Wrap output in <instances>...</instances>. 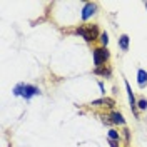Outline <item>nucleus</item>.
I'll list each match as a JSON object with an SVG mask.
<instances>
[{
	"mask_svg": "<svg viewBox=\"0 0 147 147\" xmlns=\"http://www.w3.org/2000/svg\"><path fill=\"white\" fill-rule=\"evenodd\" d=\"M109 139L110 140H119V132L117 130H109Z\"/></svg>",
	"mask_w": 147,
	"mask_h": 147,
	"instance_id": "nucleus-11",
	"label": "nucleus"
},
{
	"mask_svg": "<svg viewBox=\"0 0 147 147\" xmlns=\"http://www.w3.org/2000/svg\"><path fill=\"white\" fill-rule=\"evenodd\" d=\"M137 82H139V87H144V85H147V72L146 70H139L137 72Z\"/></svg>",
	"mask_w": 147,
	"mask_h": 147,
	"instance_id": "nucleus-5",
	"label": "nucleus"
},
{
	"mask_svg": "<svg viewBox=\"0 0 147 147\" xmlns=\"http://www.w3.org/2000/svg\"><path fill=\"white\" fill-rule=\"evenodd\" d=\"M125 89H127V92H129V102H130L132 109H134V112H136V97H134V94H132V89H130L129 82H125Z\"/></svg>",
	"mask_w": 147,
	"mask_h": 147,
	"instance_id": "nucleus-8",
	"label": "nucleus"
},
{
	"mask_svg": "<svg viewBox=\"0 0 147 147\" xmlns=\"http://www.w3.org/2000/svg\"><path fill=\"white\" fill-rule=\"evenodd\" d=\"M119 45H120L122 50H127V49H129V37L127 35H122L119 38Z\"/></svg>",
	"mask_w": 147,
	"mask_h": 147,
	"instance_id": "nucleus-9",
	"label": "nucleus"
},
{
	"mask_svg": "<svg viewBox=\"0 0 147 147\" xmlns=\"http://www.w3.org/2000/svg\"><path fill=\"white\" fill-rule=\"evenodd\" d=\"M139 109H142V110H146V107H147V100L146 99H140V100H139Z\"/></svg>",
	"mask_w": 147,
	"mask_h": 147,
	"instance_id": "nucleus-13",
	"label": "nucleus"
},
{
	"mask_svg": "<svg viewBox=\"0 0 147 147\" xmlns=\"http://www.w3.org/2000/svg\"><path fill=\"white\" fill-rule=\"evenodd\" d=\"M110 119H112L114 124H120V125L125 124V120H124V117H122V114H119V112H112V114H110Z\"/></svg>",
	"mask_w": 147,
	"mask_h": 147,
	"instance_id": "nucleus-6",
	"label": "nucleus"
},
{
	"mask_svg": "<svg viewBox=\"0 0 147 147\" xmlns=\"http://www.w3.org/2000/svg\"><path fill=\"white\" fill-rule=\"evenodd\" d=\"M92 105H105V107H112L114 105V100L112 99H99V100H94Z\"/></svg>",
	"mask_w": 147,
	"mask_h": 147,
	"instance_id": "nucleus-7",
	"label": "nucleus"
},
{
	"mask_svg": "<svg viewBox=\"0 0 147 147\" xmlns=\"http://www.w3.org/2000/svg\"><path fill=\"white\" fill-rule=\"evenodd\" d=\"M107 59H109V50L105 47H99V49L94 50V64L97 65V67H100L102 64H105Z\"/></svg>",
	"mask_w": 147,
	"mask_h": 147,
	"instance_id": "nucleus-3",
	"label": "nucleus"
},
{
	"mask_svg": "<svg viewBox=\"0 0 147 147\" xmlns=\"http://www.w3.org/2000/svg\"><path fill=\"white\" fill-rule=\"evenodd\" d=\"M94 72L97 74V75H109L110 70H109V69H105V67H97V69H95Z\"/></svg>",
	"mask_w": 147,
	"mask_h": 147,
	"instance_id": "nucleus-10",
	"label": "nucleus"
},
{
	"mask_svg": "<svg viewBox=\"0 0 147 147\" xmlns=\"http://www.w3.org/2000/svg\"><path fill=\"white\" fill-rule=\"evenodd\" d=\"M146 7H147V2H146Z\"/></svg>",
	"mask_w": 147,
	"mask_h": 147,
	"instance_id": "nucleus-15",
	"label": "nucleus"
},
{
	"mask_svg": "<svg viewBox=\"0 0 147 147\" xmlns=\"http://www.w3.org/2000/svg\"><path fill=\"white\" fill-rule=\"evenodd\" d=\"M95 9H97V5L95 3H92V2H89V3H85L82 9V18L84 20H87V18H90L94 13H95Z\"/></svg>",
	"mask_w": 147,
	"mask_h": 147,
	"instance_id": "nucleus-4",
	"label": "nucleus"
},
{
	"mask_svg": "<svg viewBox=\"0 0 147 147\" xmlns=\"http://www.w3.org/2000/svg\"><path fill=\"white\" fill-rule=\"evenodd\" d=\"M77 34H80L87 42H94L97 38L99 30H97V25H82L77 28Z\"/></svg>",
	"mask_w": 147,
	"mask_h": 147,
	"instance_id": "nucleus-2",
	"label": "nucleus"
},
{
	"mask_svg": "<svg viewBox=\"0 0 147 147\" xmlns=\"http://www.w3.org/2000/svg\"><path fill=\"white\" fill-rule=\"evenodd\" d=\"M110 146H112V147H119V146H117V142H115V140H110Z\"/></svg>",
	"mask_w": 147,
	"mask_h": 147,
	"instance_id": "nucleus-14",
	"label": "nucleus"
},
{
	"mask_svg": "<svg viewBox=\"0 0 147 147\" xmlns=\"http://www.w3.org/2000/svg\"><path fill=\"white\" fill-rule=\"evenodd\" d=\"M100 42H102V45H107V44H109V35H107L105 32L100 35Z\"/></svg>",
	"mask_w": 147,
	"mask_h": 147,
	"instance_id": "nucleus-12",
	"label": "nucleus"
},
{
	"mask_svg": "<svg viewBox=\"0 0 147 147\" xmlns=\"http://www.w3.org/2000/svg\"><path fill=\"white\" fill-rule=\"evenodd\" d=\"M15 95H24L25 99H30L32 95H38L40 90L34 87V85H25V84H18L17 87H15V90H13Z\"/></svg>",
	"mask_w": 147,
	"mask_h": 147,
	"instance_id": "nucleus-1",
	"label": "nucleus"
}]
</instances>
